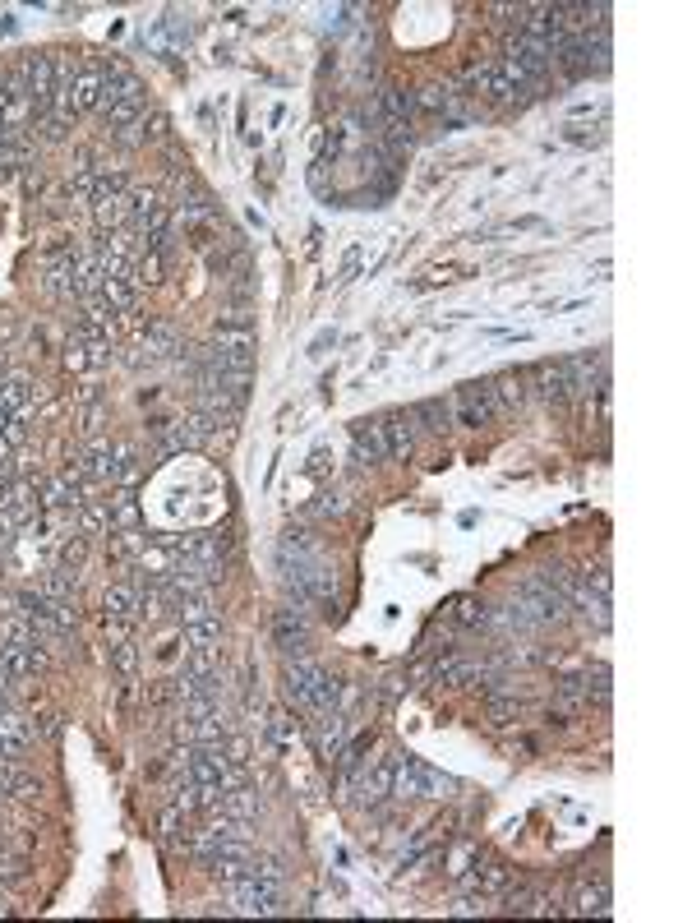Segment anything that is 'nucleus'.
Listing matches in <instances>:
<instances>
[{"label": "nucleus", "instance_id": "nucleus-17", "mask_svg": "<svg viewBox=\"0 0 692 923\" xmlns=\"http://www.w3.org/2000/svg\"><path fill=\"white\" fill-rule=\"evenodd\" d=\"M314 744H319L323 757H337L346 748V716L337 707L314 716Z\"/></svg>", "mask_w": 692, "mask_h": 923}, {"label": "nucleus", "instance_id": "nucleus-41", "mask_svg": "<svg viewBox=\"0 0 692 923\" xmlns=\"http://www.w3.org/2000/svg\"><path fill=\"white\" fill-rule=\"evenodd\" d=\"M185 822H190V813H185V808H162V831H167V840L171 845H180V827H185Z\"/></svg>", "mask_w": 692, "mask_h": 923}, {"label": "nucleus", "instance_id": "nucleus-9", "mask_svg": "<svg viewBox=\"0 0 692 923\" xmlns=\"http://www.w3.org/2000/svg\"><path fill=\"white\" fill-rule=\"evenodd\" d=\"M213 342H217V347H231V351H250V347H254V314H250V310H227V314H217Z\"/></svg>", "mask_w": 692, "mask_h": 923}, {"label": "nucleus", "instance_id": "nucleus-18", "mask_svg": "<svg viewBox=\"0 0 692 923\" xmlns=\"http://www.w3.org/2000/svg\"><path fill=\"white\" fill-rule=\"evenodd\" d=\"M430 679L434 684H443V688H480V665L476 660H457V656H448V660H439L430 670Z\"/></svg>", "mask_w": 692, "mask_h": 923}, {"label": "nucleus", "instance_id": "nucleus-6", "mask_svg": "<svg viewBox=\"0 0 692 923\" xmlns=\"http://www.w3.org/2000/svg\"><path fill=\"white\" fill-rule=\"evenodd\" d=\"M130 97H144V84H139V74L125 65V60H107L102 65V102H97V116L111 111L116 102H130Z\"/></svg>", "mask_w": 692, "mask_h": 923}, {"label": "nucleus", "instance_id": "nucleus-1", "mask_svg": "<svg viewBox=\"0 0 692 923\" xmlns=\"http://www.w3.org/2000/svg\"><path fill=\"white\" fill-rule=\"evenodd\" d=\"M282 679H287V697L305 711V716H319V711L342 707V679L323 670L319 660L291 656L287 670H282Z\"/></svg>", "mask_w": 692, "mask_h": 923}, {"label": "nucleus", "instance_id": "nucleus-47", "mask_svg": "<svg viewBox=\"0 0 692 923\" xmlns=\"http://www.w3.org/2000/svg\"><path fill=\"white\" fill-rule=\"evenodd\" d=\"M14 531H19V527H14L10 517L0 513V550H10V545H14Z\"/></svg>", "mask_w": 692, "mask_h": 923}, {"label": "nucleus", "instance_id": "nucleus-25", "mask_svg": "<svg viewBox=\"0 0 692 923\" xmlns=\"http://www.w3.org/2000/svg\"><path fill=\"white\" fill-rule=\"evenodd\" d=\"M33 125H37V139H42V144H65L70 130H74V116L70 111H60V107H47V111H37L33 116Z\"/></svg>", "mask_w": 692, "mask_h": 923}, {"label": "nucleus", "instance_id": "nucleus-33", "mask_svg": "<svg viewBox=\"0 0 692 923\" xmlns=\"http://www.w3.org/2000/svg\"><path fill=\"white\" fill-rule=\"evenodd\" d=\"M111 670H116L120 679H130V674L139 670V647H134V637H125V642H111Z\"/></svg>", "mask_w": 692, "mask_h": 923}, {"label": "nucleus", "instance_id": "nucleus-44", "mask_svg": "<svg viewBox=\"0 0 692 923\" xmlns=\"http://www.w3.org/2000/svg\"><path fill=\"white\" fill-rule=\"evenodd\" d=\"M402 693H406V679H402V674H393V679H383L379 697H383V702H388V707H393V702H397V697H402Z\"/></svg>", "mask_w": 692, "mask_h": 923}, {"label": "nucleus", "instance_id": "nucleus-48", "mask_svg": "<svg viewBox=\"0 0 692 923\" xmlns=\"http://www.w3.org/2000/svg\"><path fill=\"white\" fill-rule=\"evenodd\" d=\"M10 453H14V448L5 444V439H0V462H5V457H10Z\"/></svg>", "mask_w": 692, "mask_h": 923}, {"label": "nucleus", "instance_id": "nucleus-26", "mask_svg": "<svg viewBox=\"0 0 692 923\" xmlns=\"http://www.w3.org/2000/svg\"><path fill=\"white\" fill-rule=\"evenodd\" d=\"M171 610H176L180 624H194V619H208V614H217V605H213V591L203 587V591H185V596H176V600H171Z\"/></svg>", "mask_w": 692, "mask_h": 923}, {"label": "nucleus", "instance_id": "nucleus-35", "mask_svg": "<svg viewBox=\"0 0 692 923\" xmlns=\"http://www.w3.org/2000/svg\"><path fill=\"white\" fill-rule=\"evenodd\" d=\"M490 720L494 725H517L522 720V702L517 697H490Z\"/></svg>", "mask_w": 692, "mask_h": 923}, {"label": "nucleus", "instance_id": "nucleus-21", "mask_svg": "<svg viewBox=\"0 0 692 923\" xmlns=\"http://www.w3.org/2000/svg\"><path fill=\"white\" fill-rule=\"evenodd\" d=\"M411 420H416V430L448 434L453 430V402H448V397H425V402L411 407Z\"/></svg>", "mask_w": 692, "mask_h": 923}, {"label": "nucleus", "instance_id": "nucleus-14", "mask_svg": "<svg viewBox=\"0 0 692 923\" xmlns=\"http://www.w3.org/2000/svg\"><path fill=\"white\" fill-rule=\"evenodd\" d=\"M351 448H356L360 467H383L388 444H383V434H379V420H356L351 425Z\"/></svg>", "mask_w": 692, "mask_h": 923}, {"label": "nucleus", "instance_id": "nucleus-13", "mask_svg": "<svg viewBox=\"0 0 692 923\" xmlns=\"http://www.w3.org/2000/svg\"><path fill=\"white\" fill-rule=\"evenodd\" d=\"M33 744V725L19 711H0V762H19Z\"/></svg>", "mask_w": 692, "mask_h": 923}, {"label": "nucleus", "instance_id": "nucleus-46", "mask_svg": "<svg viewBox=\"0 0 692 923\" xmlns=\"http://www.w3.org/2000/svg\"><path fill=\"white\" fill-rule=\"evenodd\" d=\"M10 684H14V679L0 670V711H14V688Z\"/></svg>", "mask_w": 692, "mask_h": 923}, {"label": "nucleus", "instance_id": "nucleus-37", "mask_svg": "<svg viewBox=\"0 0 692 923\" xmlns=\"http://www.w3.org/2000/svg\"><path fill=\"white\" fill-rule=\"evenodd\" d=\"M503 914H531V887H503Z\"/></svg>", "mask_w": 692, "mask_h": 923}, {"label": "nucleus", "instance_id": "nucleus-2", "mask_svg": "<svg viewBox=\"0 0 692 923\" xmlns=\"http://www.w3.org/2000/svg\"><path fill=\"white\" fill-rule=\"evenodd\" d=\"M453 790H457V780L434 771L430 762H420V757H397V780H393L397 799H448Z\"/></svg>", "mask_w": 692, "mask_h": 923}, {"label": "nucleus", "instance_id": "nucleus-16", "mask_svg": "<svg viewBox=\"0 0 692 923\" xmlns=\"http://www.w3.org/2000/svg\"><path fill=\"white\" fill-rule=\"evenodd\" d=\"M609 900H614V891H609V877L582 882V887L573 891V914H582V919H605Z\"/></svg>", "mask_w": 692, "mask_h": 923}, {"label": "nucleus", "instance_id": "nucleus-34", "mask_svg": "<svg viewBox=\"0 0 692 923\" xmlns=\"http://www.w3.org/2000/svg\"><path fill=\"white\" fill-rule=\"evenodd\" d=\"M503 887H508V864H485V868H476V891H480V896H499Z\"/></svg>", "mask_w": 692, "mask_h": 923}, {"label": "nucleus", "instance_id": "nucleus-7", "mask_svg": "<svg viewBox=\"0 0 692 923\" xmlns=\"http://www.w3.org/2000/svg\"><path fill=\"white\" fill-rule=\"evenodd\" d=\"M517 600L531 610V619H536V624H540V619H563V614H568V600L549 587L545 577H526V582H517Z\"/></svg>", "mask_w": 692, "mask_h": 923}, {"label": "nucleus", "instance_id": "nucleus-40", "mask_svg": "<svg viewBox=\"0 0 692 923\" xmlns=\"http://www.w3.org/2000/svg\"><path fill=\"white\" fill-rule=\"evenodd\" d=\"M457 624H490V610L480 605V600H457Z\"/></svg>", "mask_w": 692, "mask_h": 923}, {"label": "nucleus", "instance_id": "nucleus-11", "mask_svg": "<svg viewBox=\"0 0 692 923\" xmlns=\"http://www.w3.org/2000/svg\"><path fill=\"white\" fill-rule=\"evenodd\" d=\"M273 642L282 647V656H305L310 651V624L300 619V610H277L273 619Z\"/></svg>", "mask_w": 692, "mask_h": 923}, {"label": "nucleus", "instance_id": "nucleus-42", "mask_svg": "<svg viewBox=\"0 0 692 923\" xmlns=\"http://www.w3.org/2000/svg\"><path fill=\"white\" fill-rule=\"evenodd\" d=\"M480 910H485V896H480V891H462V896L448 905V914H480Z\"/></svg>", "mask_w": 692, "mask_h": 923}, {"label": "nucleus", "instance_id": "nucleus-45", "mask_svg": "<svg viewBox=\"0 0 692 923\" xmlns=\"http://www.w3.org/2000/svg\"><path fill=\"white\" fill-rule=\"evenodd\" d=\"M328 347H337V328H323L319 337L310 342V356H328Z\"/></svg>", "mask_w": 692, "mask_h": 923}, {"label": "nucleus", "instance_id": "nucleus-4", "mask_svg": "<svg viewBox=\"0 0 692 923\" xmlns=\"http://www.w3.org/2000/svg\"><path fill=\"white\" fill-rule=\"evenodd\" d=\"M494 416H499V411H494V397H490V379H471V384L457 388V397H453V425L480 430V425H490Z\"/></svg>", "mask_w": 692, "mask_h": 923}, {"label": "nucleus", "instance_id": "nucleus-27", "mask_svg": "<svg viewBox=\"0 0 692 923\" xmlns=\"http://www.w3.org/2000/svg\"><path fill=\"white\" fill-rule=\"evenodd\" d=\"M453 97H457L453 84H425V88H416V93H411V111H425V116H443Z\"/></svg>", "mask_w": 692, "mask_h": 923}, {"label": "nucleus", "instance_id": "nucleus-15", "mask_svg": "<svg viewBox=\"0 0 692 923\" xmlns=\"http://www.w3.org/2000/svg\"><path fill=\"white\" fill-rule=\"evenodd\" d=\"M47 665V651L42 647H19V642H0V670L10 679H28Z\"/></svg>", "mask_w": 692, "mask_h": 923}, {"label": "nucleus", "instance_id": "nucleus-32", "mask_svg": "<svg viewBox=\"0 0 692 923\" xmlns=\"http://www.w3.org/2000/svg\"><path fill=\"white\" fill-rule=\"evenodd\" d=\"M111 457H116V485H134L139 480V457L125 439H111Z\"/></svg>", "mask_w": 692, "mask_h": 923}, {"label": "nucleus", "instance_id": "nucleus-8", "mask_svg": "<svg viewBox=\"0 0 692 923\" xmlns=\"http://www.w3.org/2000/svg\"><path fill=\"white\" fill-rule=\"evenodd\" d=\"M217 425H222V420L217 416H208V411H185V416L176 420V425H171V430H176V444H180V453H194V448H208L217 439Z\"/></svg>", "mask_w": 692, "mask_h": 923}, {"label": "nucleus", "instance_id": "nucleus-43", "mask_svg": "<svg viewBox=\"0 0 692 923\" xmlns=\"http://www.w3.org/2000/svg\"><path fill=\"white\" fill-rule=\"evenodd\" d=\"M102 628H107L111 642H125L134 633V619H116V614H102Z\"/></svg>", "mask_w": 692, "mask_h": 923}, {"label": "nucleus", "instance_id": "nucleus-30", "mask_svg": "<svg viewBox=\"0 0 692 923\" xmlns=\"http://www.w3.org/2000/svg\"><path fill=\"white\" fill-rule=\"evenodd\" d=\"M56 564L65 568V573H84V564H88V536H65L60 540V550H56Z\"/></svg>", "mask_w": 692, "mask_h": 923}, {"label": "nucleus", "instance_id": "nucleus-22", "mask_svg": "<svg viewBox=\"0 0 692 923\" xmlns=\"http://www.w3.org/2000/svg\"><path fill=\"white\" fill-rule=\"evenodd\" d=\"M227 633L222 624V614H208V619H194V624H180V647L185 651H199V647H217Z\"/></svg>", "mask_w": 692, "mask_h": 923}, {"label": "nucleus", "instance_id": "nucleus-10", "mask_svg": "<svg viewBox=\"0 0 692 923\" xmlns=\"http://www.w3.org/2000/svg\"><path fill=\"white\" fill-rule=\"evenodd\" d=\"M287 900H282V887H263V882H240L236 887V905L231 914H282Z\"/></svg>", "mask_w": 692, "mask_h": 923}, {"label": "nucleus", "instance_id": "nucleus-19", "mask_svg": "<svg viewBox=\"0 0 692 923\" xmlns=\"http://www.w3.org/2000/svg\"><path fill=\"white\" fill-rule=\"evenodd\" d=\"M37 397V384L28 379V374H0V411L5 416H19V411L33 407Z\"/></svg>", "mask_w": 692, "mask_h": 923}, {"label": "nucleus", "instance_id": "nucleus-12", "mask_svg": "<svg viewBox=\"0 0 692 923\" xmlns=\"http://www.w3.org/2000/svg\"><path fill=\"white\" fill-rule=\"evenodd\" d=\"M379 434L383 444H388V457H411L416 453V420H411V411H388V416L379 420Z\"/></svg>", "mask_w": 692, "mask_h": 923}, {"label": "nucleus", "instance_id": "nucleus-24", "mask_svg": "<svg viewBox=\"0 0 692 923\" xmlns=\"http://www.w3.org/2000/svg\"><path fill=\"white\" fill-rule=\"evenodd\" d=\"M102 614L139 619V587H134V582H111V587L102 591Z\"/></svg>", "mask_w": 692, "mask_h": 923}, {"label": "nucleus", "instance_id": "nucleus-39", "mask_svg": "<svg viewBox=\"0 0 692 923\" xmlns=\"http://www.w3.org/2000/svg\"><path fill=\"white\" fill-rule=\"evenodd\" d=\"M79 522H84V531H93V536H97V531L111 527V513L102 504H84V508H79Z\"/></svg>", "mask_w": 692, "mask_h": 923}, {"label": "nucleus", "instance_id": "nucleus-31", "mask_svg": "<svg viewBox=\"0 0 692 923\" xmlns=\"http://www.w3.org/2000/svg\"><path fill=\"white\" fill-rule=\"evenodd\" d=\"M37 591L47 600H79V577L65 573V568H56V573H47L42 582H37Z\"/></svg>", "mask_w": 692, "mask_h": 923}, {"label": "nucleus", "instance_id": "nucleus-29", "mask_svg": "<svg viewBox=\"0 0 692 923\" xmlns=\"http://www.w3.org/2000/svg\"><path fill=\"white\" fill-rule=\"evenodd\" d=\"M0 790L14 794V799H37V794H42V780H33L28 771L14 767V762H0Z\"/></svg>", "mask_w": 692, "mask_h": 923}, {"label": "nucleus", "instance_id": "nucleus-3", "mask_svg": "<svg viewBox=\"0 0 692 923\" xmlns=\"http://www.w3.org/2000/svg\"><path fill=\"white\" fill-rule=\"evenodd\" d=\"M499 60L517 74V79H522L526 88L540 84V79L554 70V56H549V47H545V42H536V37H526L522 28H513V33L503 37V56Z\"/></svg>", "mask_w": 692, "mask_h": 923}, {"label": "nucleus", "instance_id": "nucleus-38", "mask_svg": "<svg viewBox=\"0 0 692 923\" xmlns=\"http://www.w3.org/2000/svg\"><path fill=\"white\" fill-rule=\"evenodd\" d=\"M346 508H351V504H346V494L342 490H328V494H319V504H314L310 513L314 517H342Z\"/></svg>", "mask_w": 692, "mask_h": 923}, {"label": "nucleus", "instance_id": "nucleus-28", "mask_svg": "<svg viewBox=\"0 0 692 923\" xmlns=\"http://www.w3.org/2000/svg\"><path fill=\"white\" fill-rule=\"evenodd\" d=\"M217 813H231V817H245V822H254V817L263 813V799L250 790V785H240V790H227V794H222Z\"/></svg>", "mask_w": 692, "mask_h": 923}, {"label": "nucleus", "instance_id": "nucleus-5", "mask_svg": "<svg viewBox=\"0 0 692 923\" xmlns=\"http://www.w3.org/2000/svg\"><path fill=\"white\" fill-rule=\"evenodd\" d=\"M522 374H526V393H536L545 407H559L563 411L568 402H573L559 360H536V365H531V370H522Z\"/></svg>", "mask_w": 692, "mask_h": 923}, {"label": "nucleus", "instance_id": "nucleus-23", "mask_svg": "<svg viewBox=\"0 0 692 923\" xmlns=\"http://www.w3.org/2000/svg\"><path fill=\"white\" fill-rule=\"evenodd\" d=\"M107 513H111V531H139V494L130 485H116Z\"/></svg>", "mask_w": 692, "mask_h": 923}, {"label": "nucleus", "instance_id": "nucleus-49", "mask_svg": "<svg viewBox=\"0 0 692 923\" xmlns=\"http://www.w3.org/2000/svg\"><path fill=\"white\" fill-rule=\"evenodd\" d=\"M0 914H10V900H5V891H0Z\"/></svg>", "mask_w": 692, "mask_h": 923}, {"label": "nucleus", "instance_id": "nucleus-36", "mask_svg": "<svg viewBox=\"0 0 692 923\" xmlns=\"http://www.w3.org/2000/svg\"><path fill=\"white\" fill-rule=\"evenodd\" d=\"M144 139L148 144H162V139H171V120H167V111H144Z\"/></svg>", "mask_w": 692, "mask_h": 923}, {"label": "nucleus", "instance_id": "nucleus-20", "mask_svg": "<svg viewBox=\"0 0 692 923\" xmlns=\"http://www.w3.org/2000/svg\"><path fill=\"white\" fill-rule=\"evenodd\" d=\"M490 397H494V411H517L526 407V374L522 370H503L499 379H490Z\"/></svg>", "mask_w": 692, "mask_h": 923}]
</instances>
